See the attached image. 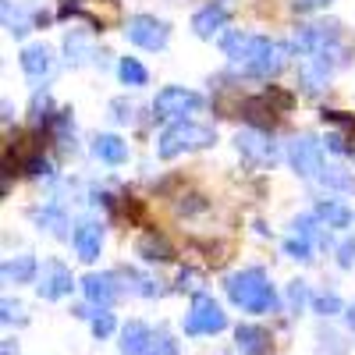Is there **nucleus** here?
Instances as JSON below:
<instances>
[{
    "label": "nucleus",
    "instance_id": "a878e982",
    "mask_svg": "<svg viewBox=\"0 0 355 355\" xmlns=\"http://www.w3.org/2000/svg\"><path fill=\"white\" fill-rule=\"evenodd\" d=\"M117 75H121L125 85H146L150 82V71H146L135 57H121V61H117Z\"/></svg>",
    "mask_w": 355,
    "mask_h": 355
},
{
    "label": "nucleus",
    "instance_id": "c9c22d12",
    "mask_svg": "<svg viewBox=\"0 0 355 355\" xmlns=\"http://www.w3.org/2000/svg\"><path fill=\"white\" fill-rule=\"evenodd\" d=\"M25 174H28V178H50L53 167H50L46 157H28V160H25Z\"/></svg>",
    "mask_w": 355,
    "mask_h": 355
},
{
    "label": "nucleus",
    "instance_id": "7ed1b4c3",
    "mask_svg": "<svg viewBox=\"0 0 355 355\" xmlns=\"http://www.w3.org/2000/svg\"><path fill=\"white\" fill-rule=\"evenodd\" d=\"M288 61H291V46L288 43L259 36V43H256V50H252V57L245 61L242 71L252 75V78H274V75H281L288 68Z\"/></svg>",
    "mask_w": 355,
    "mask_h": 355
},
{
    "label": "nucleus",
    "instance_id": "423d86ee",
    "mask_svg": "<svg viewBox=\"0 0 355 355\" xmlns=\"http://www.w3.org/2000/svg\"><path fill=\"white\" fill-rule=\"evenodd\" d=\"M125 36H128V43H135L142 50H164L171 43V28H167V21H160L153 15H132L125 21Z\"/></svg>",
    "mask_w": 355,
    "mask_h": 355
},
{
    "label": "nucleus",
    "instance_id": "412c9836",
    "mask_svg": "<svg viewBox=\"0 0 355 355\" xmlns=\"http://www.w3.org/2000/svg\"><path fill=\"white\" fill-rule=\"evenodd\" d=\"M313 214H316V220H320L323 227H338V231H341V227H352V220H355V214L348 210L341 199H320Z\"/></svg>",
    "mask_w": 355,
    "mask_h": 355
},
{
    "label": "nucleus",
    "instance_id": "ea45409f",
    "mask_svg": "<svg viewBox=\"0 0 355 355\" xmlns=\"http://www.w3.org/2000/svg\"><path fill=\"white\" fill-rule=\"evenodd\" d=\"M331 0H291L295 11H316V8H327Z\"/></svg>",
    "mask_w": 355,
    "mask_h": 355
},
{
    "label": "nucleus",
    "instance_id": "bb28decb",
    "mask_svg": "<svg viewBox=\"0 0 355 355\" xmlns=\"http://www.w3.org/2000/svg\"><path fill=\"white\" fill-rule=\"evenodd\" d=\"M50 110H53V100H50L46 89H40V93L33 96V107H28V114H33V125H46V121H53L57 114H50Z\"/></svg>",
    "mask_w": 355,
    "mask_h": 355
},
{
    "label": "nucleus",
    "instance_id": "9d476101",
    "mask_svg": "<svg viewBox=\"0 0 355 355\" xmlns=\"http://www.w3.org/2000/svg\"><path fill=\"white\" fill-rule=\"evenodd\" d=\"M234 146H239L242 160L252 164V167H274L277 164V146L266 139L263 132H256V128L239 132V135H234Z\"/></svg>",
    "mask_w": 355,
    "mask_h": 355
},
{
    "label": "nucleus",
    "instance_id": "a19ab883",
    "mask_svg": "<svg viewBox=\"0 0 355 355\" xmlns=\"http://www.w3.org/2000/svg\"><path fill=\"white\" fill-rule=\"evenodd\" d=\"M199 284V270H182V274H178V288H196Z\"/></svg>",
    "mask_w": 355,
    "mask_h": 355
},
{
    "label": "nucleus",
    "instance_id": "72a5a7b5",
    "mask_svg": "<svg viewBox=\"0 0 355 355\" xmlns=\"http://www.w3.org/2000/svg\"><path fill=\"white\" fill-rule=\"evenodd\" d=\"M284 252H288L291 259L309 263V259H313V242H306V239H299V234H295V239H288V242H284Z\"/></svg>",
    "mask_w": 355,
    "mask_h": 355
},
{
    "label": "nucleus",
    "instance_id": "473e14b6",
    "mask_svg": "<svg viewBox=\"0 0 355 355\" xmlns=\"http://www.w3.org/2000/svg\"><path fill=\"white\" fill-rule=\"evenodd\" d=\"M313 309L320 316H334V313H345L348 306L338 299V295H313Z\"/></svg>",
    "mask_w": 355,
    "mask_h": 355
},
{
    "label": "nucleus",
    "instance_id": "7c9ffc66",
    "mask_svg": "<svg viewBox=\"0 0 355 355\" xmlns=\"http://www.w3.org/2000/svg\"><path fill=\"white\" fill-rule=\"evenodd\" d=\"M146 355H178V341L171 338L167 327L153 331V341H150V348H146Z\"/></svg>",
    "mask_w": 355,
    "mask_h": 355
},
{
    "label": "nucleus",
    "instance_id": "f8f14e48",
    "mask_svg": "<svg viewBox=\"0 0 355 355\" xmlns=\"http://www.w3.org/2000/svg\"><path fill=\"white\" fill-rule=\"evenodd\" d=\"M71 245H75V256L82 263H96L100 249H103V227L96 220H78L71 231Z\"/></svg>",
    "mask_w": 355,
    "mask_h": 355
},
{
    "label": "nucleus",
    "instance_id": "4be33fe9",
    "mask_svg": "<svg viewBox=\"0 0 355 355\" xmlns=\"http://www.w3.org/2000/svg\"><path fill=\"white\" fill-rule=\"evenodd\" d=\"M93 153L103 160V164H125L128 160V142L121 135H96L93 139Z\"/></svg>",
    "mask_w": 355,
    "mask_h": 355
},
{
    "label": "nucleus",
    "instance_id": "79ce46f5",
    "mask_svg": "<svg viewBox=\"0 0 355 355\" xmlns=\"http://www.w3.org/2000/svg\"><path fill=\"white\" fill-rule=\"evenodd\" d=\"M323 142H327V150H331V153H348V146H345V139H341L338 132H331Z\"/></svg>",
    "mask_w": 355,
    "mask_h": 355
},
{
    "label": "nucleus",
    "instance_id": "58836bf2",
    "mask_svg": "<svg viewBox=\"0 0 355 355\" xmlns=\"http://www.w3.org/2000/svg\"><path fill=\"white\" fill-rule=\"evenodd\" d=\"M320 114H323V121H334V125H341V128L355 132V117H345L341 110H320Z\"/></svg>",
    "mask_w": 355,
    "mask_h": 355
},
{
    "label": "nucleus",
    "instance_id": "39448f33",
    "mask_svg": "<svg viewBox=\"0 0 355 355\" xmlns=\"http://www.w3.org/2000/svg\"><path fill=\"white\" fill-rule=\"evenodd\" d=\"M288 164L299 178H320L323 174V142L316 135H295L288 142Z\"/></svg>",
    "mask_w": 355,
    "mask_h": 355
},
{
    "label": "nucleus",
    "instance_id": "c756f323",
    "mask_svg": "<svg viewBox=\"0 0 355 355\" xmlns=\"http://www.w3.org/2000/svg\"><path fill=\"white\" fill-rule=\"evenodd\" d=\"M82 316H89V327H93V334H96V338H110V334H114V327H117L114 313H107V309H96V313H82Z\"/></svg>",
    "mask_w": 355,
    "mask_h": 355
},
{
    "label": "nucleus",
    "instance_id": "cd10ccee",
    "mask_svg": "<svg viewBox=\"0 0 355 355\" xmlns=\"http://www.w3.org/2000/svg\"><path fill=\"white\" fill-rule=\"evenodd\" d=\"M320 182L327 185V189H341V192H355V178L352 174H345L341 167H323V174H320Z\"/></svg>",
    "mask_w": 355,
    "mask_h": 355
},
{
    "label": "nucleus",
    "instance_id": "9b49d317",
    "mask_svg": "<svg viewBox=\"0 0 355 355\" xmlns=\"http://www.w3.org/2000/svg\"><path fill=\"white\" fill-rule=\"evenodd\" d=\"M82 291H85V299L93 302V306L107 309V306H114L117 299H121L125 284H121V274L100 270V274H85V277H82Z\"/></svg>",
    "mask_w": 355,
    "mask_h": 355
},
{
    "label": "nucleus",
    "instance_id": "b1692460",
    "mask_svg": "<svg viewBox=\"0 0 355 355\" xmlns=\"http://www.w3.org/2000/svg\"><path fill=\"white\" fill-rule=\"evenodd\" d=\"M64 53H68V64H85L89 57H96L93 43H89L82 33H68L64 36Z\"/></svg>",
    "mask_w": 355,
    "mask_h": 355
},
{
    "label": "nucleus",
    "instance_id": "f3484780",
    "mask_svg": "<svg viewBox=\"0 0 355 355\" xmlns=\"http://www.w3.org/2000/svg\"><path fill=\"white\" fill-rule=\"evenodd\" d=\"M256 43H259V36H252V33H227L224 40H220V50H224V57L234 64V68H245V61L252 57V50H256Z\"/></svg>",
    "mask_w": 355,
    "mask_h": 355
},
{
    "label": "nucleus",
    "instance_id": "2eb2a0df",
    "mask_svg": "<svg viewBox=\"0 0 355 355\" xmlns=\"http://www.w3.org/2000/svg\"><path fill=\"white\" fill-rule=\"evenodd\" d=\"M224 25H227V8H220V4H206L192 15V33L199 40H214Z\"/></svg>",
    "mask_w": 355,
    "mask_h": 355
},
{
    "label": "nucleus",
    "instance_id": "37998d69",
    "mask_svg": "<svg viewBox=\"0 0 355 355\" xmlns=\"http://www.w3.org/2000/svg\"><path fill=\"white\" fill-rule=\"evenodd\" d=\"M345 323L355 331V306H348V309H345Z\"/></svg>",
    "mask_w": 355,
    "mask_h": 355
},
{
    "label": "nucleus",
    "instance_id": "20e7f679",
    "mask_svg": "<svg viewBox=\"0 0 355 355\" xmlns=\"http://www.w3.org/2000/svg\"><path fill=\"white\" fill-rule=\"evenodd\" d=\"M224 327H227V313L220 309V302L210 299V295H196L185 316V334H217Z\"/></svg>",
    "mask_w": 355,
    "mask_h": 355
},
{
    "label": "nucleus",
    "instance_id": "f257e3e1",
    "mask_svg": "<svg viewBox=\"0 0 355 355\" xmlns=\"http://www.w3.org/2000/svg\"><path fill=\"white\" fill-rule=\"evenodd\" d=\"M224 291L234 306H242L245 313H270L277 306V295L270 288V277L259 266H249V270H234L224 281Z\"/></svg>",
    "mask_w": 355,
    "mask_h": 355
},
{
    "label": "nucleus",
    "instance_id": "5701e85b",
    "mask_svg": "<svg viewBox=\"0 0 355 355\" xmlns=\"http://www.w3.org/2000/svg\"><path fill=\"white\" fill-rule=\"evenodd\" d=\"M46 21V15H28L25 8H18V4H11V0H4V28H8V33L11 36H25L28 33V28H33V21Z\"/></svg>",
    "mask_w": 355,
    "mask_h": 355
},
{
    "label": "nucleus",
    "instance_id": "ddd939ff",
    "mask_svg": "<svg viewBox=\"0 0 355 355\" xmlns=\"http://www.w3.org/2000/svg\"><path fill=\"white\" fill-rule=\"evenodd\" d=\"M18 61H21V71L28 78L40 82V78H46L53 71V50L46 43H25L21 53H18Z\"/></svg>",
    "mask_w": 355,
    "mask_h": 355
},
{
    "label": "nucleus",
    "instance_id": "a211bd4d",
    "mask_svg": "<svg viewBox=\"0 0 355 355\" xmlns=\"http://www.w3.org/2000/svg\"><path fill=\"white\" fill-rule=\"evenodd\" d=\"M234 345H239L242 355H266V348H270V331L256 327V323H239V327H234Z\"/></svg>",
    "mask_w": 355,
    "mask_h": 355
},
{
    "label": "nucleus",
    "instance_id": "4468645a",
    "mask_svg": "<svg viewBox=\"0 0 355 355\" xmlns=\"http://www.w3.org/2000/svg\"><path fill=\"white\" fill-rule=\"evenodd\" d=\"M277 110H281V107H274L266 93L242 100V117H245V121H249L256 132H259V128H274V121H277Z\"/></svg>",
    "mask_w": 355,
    "mask_h": 355
},
{
    "label": "nucleus",
    "instance_id": "0eeeda50",
    "mask_svg": "<svg viewBox=\"0 0 355 355\" xmlns=\"http://www.w3.org/2000/svg\"><path fill=\"white\" fill-rule=\"evenodd\" d=\"M338 43H341V25L338 21H313V25H302L299 33H295V46L306 50L309 57L331 53V50H338Z\"/></svg>",
    "mask_w": 355,
    "mask_h": 355
},
{
    "label": "nucleus",
    "instance_id": "393cba45",
    "mask_svg": "<svg viewBox=\"0 0 355 355\" xmlns=\"http://www.w3.org/2000/svg\"><path fill=\"white\" fill-rule=\"evenodd\" d=\"M33 220H36L40 227H46L50 234H57V239H71V234L64 231V227H68V217H64L61 210H53V206H46V210H33Z\"/></svg>",
    "mask_w": 355,
    "mask_h": 355
},
{
    "label": "nucleus",
    "instance_id": "6e6552de",
    "mask_svg": "<svg viewBox=\"0 0 355 355\" xmlns=\"http://www.w3.org/2000/svg\"><path fill=\"white\" fill-rule=\"evenodd\" d=\"M202 103L206 100L199 93H192V89H185V85H164L157 93V100H153V114L157 117H178V121H182V114H192Z\"/></svg>",
    "mask_w": 355,
    "mask_h": 355
},
{
    "label": "nucleus",
    "instance_id": "aec40b11",
    "mask_svg": "<svg viewBox=\"0 0 355 355\" xmlns=\"http://www.w3.org/2000/svg\"><path fill=\"white\" fill-rule=\"evenodd\" d=\"M150 341H153V327H150V323L132 320V323H125V327H121V341H117V345H121L125 355H146Z\"/></svg>",
    "mask_w": 355,
    "mask_h": 355
},
{
    "label": "nucleus",
    "instance_id": "6ab92c4d",
    "mask_svg": "<svg viewBox=\"0 0 355 355\" xmlns=\"http://www.w3.org/2000/svg\"><path fill=\"white\" fill-rule=\"evenodd\" d=\"M135 256H142L146 263H171L174 249H171V242L164 239V234L146 231V234H139V242H135Z\"/></svg>",
    "mask_w": 355,
    "mask_h": 355
},
{
    "label": "nucleus",
    "instance_id": "e433bc0d",
    "mask_svg": "<svg viewBox=\"0 0 355 355\" xmlns=\"http://www.w3.org/2000/svg\"><path fill=\"white\" fill-rule=\"evenodd\" d=\"M338 266H341V270H352V266H355V239L338 245Z\"/></svg>",
    "mask_w": 355,
    "mask_h": 355
},
{
    "label": "nucleus",
    "instance_id": "f03ea898",
    "mask_svg": "<svg viewBox=\"0 0 355 355\" xmlns=\"http://www.w3.org/2000/svg\"><path fill=\"white\" fill-rule=\"evenodd\" d=\"M217 142V132L210 125H199V121H174L160 132L157 139V157L160 160H174L182 153H192V150H206V146Z\"/></svg>",
    "mask_w": 355,
    "mask_h": 355
},
{
    "label": "nucleus",
    "instance_id": "1a4fd4ad",
    "mask_svg": "<svg viewBox=\"0 0 355 355\" xmlns=\"http://www.w3.org/2000/svg\"><path fill=\"white\" fill-rule=\"evenodd\" d=\"M71 288H75V277H71V270H68L61 259H46L40 266V277H36L40 299L57 302V299H64V295H71Z\"/></svg>",
    "mask_w": 355,
    "mask_h": 355
},
{
    "label": "nucleus",
    "instance_id": "f704fd0d",
    "mask_svg": "<svg viewBox=\"0 0 355 355\" xmlns=\"http://www.w3.org/2000/svg\"><path fill=\"white\" fill-rule=\"evenodd\" d=\"M0 309H4V313H0V320H4V323H25V320H28L21 302H11V299H4V302H0Z\"/></svg>",
    "mask_w": 355,
    "mask_h": 355
},
{
    "label": "nucleus",
    "instance_id": "2f4dec72",
    "mask_svg": "<svg viewBox=\"0 0 355 355\" xmlns=\"http://www.w3.org/2000/svg\"><path fill=\"white\" fill-rule=\"evenodd\" d=\"M306 302H313L309 284H306V281H291V284H288V309H291V313H299Z\"/></svg>",
    "mask_w": 355,
    "mask_h": 355
},
{
    "label": "nucleus",
    "instance_id": "4c0bfd02",
    "mask_svg": "<svg viewBox=\"0 0 355 355\" xmlns=\"http://www.w3.org/2000/svg\"><path fill=\"white\" fill-rule=\"evenodd\" d=\"M110 117H114V121H121V125H128L132 121V114H135V107L128 103V100H110Z\"/></svg>",
    "mask_w": 355,
    "mask_h": 355
},
{
    "label": "nucleus",
    "instance_id": "dca6fc26",
    "mask_svg": "<svg viewBox=\"0 0 355 355\" xmlns=\"http://www.w3.org/2000/svg\"><path fill=\"white\" fill-rule=\"evenodd\" d=\"M0 274H4L8 284H33L40 277V263L33 252H21V256H11L4 259V266H0Z\"/></svg>",
    "mask_w": 355,
    "mask_h": 355
},
{
    "label": "nucleus",
    "instance_id": "c85d7f7f",
    "mask_svg": "<svg viewBox=\"0 0 355 355\" xmlns=\"http://www.w3.org/2000/svg\"><path fill=\"white\" fill-rule=\"evenodd\" d=\"M121 281L132 288V291H139V295H146V299H153V295H160V288H157V281H150V277H142L139 270H121Z\"/></svg>",
    "mask_w": 355,
    "mask_h": 355
}]
</instances>
